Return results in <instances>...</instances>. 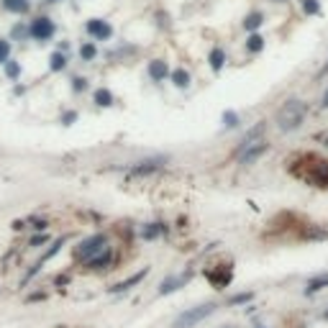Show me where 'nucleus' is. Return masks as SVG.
<instances>
[{
    "label": "nucleus",
    "mask_w": 328,
    "mask_h": 328,
    "mask_svg": "<svg viewBox=\"0 0 328 328\" xmlns=\"http://www.w3.org/2000/svg\"><path fill=\"white\" fill-rule=\"evenodd\" d=\"M267 151H269V144H267V141H259L256 146L246 149L244 154H238V162H241V164H254L259 157H264Z\"/></svg>",
    "instance_id": "obj_13"
},
{
    "label": "nucleus",
    "mask_w": 328,
    "mask_h": 328,
    "mask_svg": "<svg viewBox=\"0 0 328 328\" xmlns=\"http://www.w3.org/2000/svg\"><path fill=\"white\" fill-rule=\"evenodd\" d=\"M300 3V8H302V13L305 16H320V0H297Z\"/></svg>",
    "instance_id": "obj_27"
},
{
    "label": "nucleus",
    "mask_w": 328,
    "mask_h": 328,
    "mask_svg": "<svg viewBox=\"0 0 328 328\" xmlns=\"http://www.w3.org/2000/svg\"><path fill=\"white\" fill-rule=\"evenodd\" d=\"M0 6L13 16H26L31 11V0H0Z\"/></svg>",
    "instance_id": "obj_18"
},
{
    "label": "nucleus",
    "mask_w": 328,
    "mask_h": 328,
    "mask_svg": "<svg viewBox=\"0 0 328 328\" xmlns=\"http://www.w3.org/2000/svg\"><path fill=\"white\" fill-rule=\"evenodd\" d=\"M146 274H149V269L144 267L141 272H136V274H131V277H126L123 282H118V285H113V287H111V292H116V295H121V292H126V290H131V287H136V285H139V282H141V279H144Z\"/></svg>",
    "instance_id": "obj_15"
},
{
    "label": "nucleus",
    "mask_w": 328,
    "mask_h": 328,
    "mask_svg": "<svg viewBox=\"0 0 328 328\" xmlns=\"http://www.w3.org/2000/svg\"><path fill=\"white\" fill-rule=\"evenodd\" d=\"M85 31L93 36V41H108V39H113V26L108 24L105 18H90V21H85Z\"/></svg>",
    "instance_id": "obj_7"
},
{
    "label": "nucleus",
    "mask_w": 328,
    "mask_h": 328,
    "mask_svg": "<svg viewBox=\"0 0 328 328\" xmlns=\"http://www.w3.org/2000/svg\"><path fill=\"white\" fill-rule=\"evenodd\" d=\"M254 297H256L254 292H238V295L228 297V305H246V302H251Z\"/></svg>",
    "instance_id": "obj_31"
},
{
    "label": "nucleus",
    "mask_w": 328,
    "mask_h": 328,
    "mask_svg": "<svg viewBox=\"0 0 328 328\" xmlns=\"http://www.w3.org/2000/svg\"><path fill=\"white\" fill-rule=\"evenodd\" d=\"M47 3H59V0H47Z\"/></svg>",
    "instance_id": "obj_43"
},
{
    "label": "nucleus",
    "mask_w": 328,
    "mask_h": 328,
    "mask_svg": "<svg viewBox=\"0 0 328 328\" xmlns=\"http://www.w3.org/2000/svg\"><path fill=\"white\" fill-rule=\"evenodd\" d=\"M8 59H11V41L0 39V64H6Z\"/></svg>",
    "instance_id": "obj_32"
},
{
    "label": "nucleus",
    "mask_w": 328,
    "mask_h": 328,
    "mask_svg": "<svg viewBox=\"0 0 328 328\" xmlns=\"http://www.w3.org/2000/svg\"><path fill=\"white\" fill-rule=\"evenodd\" d=\"M67 241H70V236H59V238H57V241H54V244H52V246H49L47 251H44V254H41V259L36 261V264H34V267H31V269L26 272V277H24V282H26V279H31V277H34V274H36V272H39V269L44 267V261H49L52 256H57V254H59V249H62L64 244H67Z\"/></svg>",
    "instance_id": "obj_8"
},
{
    "label": "nucleus",
    "mask_w": 328,
    "mask_h": 328,
    "mask_svg": "<svg viewBox=\"0 0 328 328\" xmlns=\"http://www.w3.org/2000/svg\"><path fill=\"white\" fill-rule=\"evenodd\" d=\"M259 328H267V325H259Z\"/></svg>",
    "instance_id": "obj_44"
},
{
    "label": "nucleus",
    "mask_w": 328,
    "mask_h": 328,
    "mask_svg": "<svg viewBox=\"0 0 328 328\" xmlns=\"http://www.w3.org/2000/svg\"><path fill=\"white\" fill-rule=\"evenodd\" d=\"M167 159L164 157H157V159H144V162H139V164H134V167H128V174H134V177H141V174H154V172H159L162 169V164H164Z\"/></svg>",
    "instance_id": "obj_10"
},
{
    "label": "nucleus",
    "mask_w": 328,
    "mask_h": 328,
    "mask_svg": "<svg viewBox=\"0 0 328 328\" xmlns=\"http://www.w3.org/2000/svg\"><path fill=\"white\" fill-rule=\"evenodd\" d=\"M47 241H49V236H47V233H39V236H34L31 241H29V246H31V249H36V246L47 244Z\"/></svg>",
    "instance_id": "obj_35"
},
{
    "label": "nucleus",
    "mask_w": 328,
    "mask_h": 328,
    "mask_svg": "<svg viewBox=\"0 0 328 328\" xmlns=\"http://www.w3.org/2000/svg\"><path fill=\"white\" fill-rule=\"evenodd\" d=\"M164 231H167L164 223H146L141 228V238H144V241H154V238H159Z\"/></svg>",
    "instance_id": "obj_23"
},
{
    "label": "nucleus",
    "mask_w": 328,
    "mask_h": 328,
    "mask_svg": "<svg viewBox=\"0 0 328 328\" xmlns=\"http://www.w3.org/2000/svg\"><path fill=\"white\" fill-rule=\"evenodd\" d=\"M105 249H108V236L105 233H93V236L82 238V241L72 249V259L77 261V264H85V261H90L93 256L103 254Z\"/></svg>",
    "instance_id": "obj_3"
},
{
    "label": "nucleus",
    "mask_w": 328,
    "mask_h": 328,
    "mask_svg": "<svg viewBox=\"0 0 328 328\" xmlns=\"http://www.w3.org/2000/svg\"><path fill=\"white\" fill-rule=\"evenodd\" d=\"M80 59L85 64H93L98 59V44L95 41H82L80 44Z\"/></svg>",
    "instance_id": "obj_21"
},
{
    "label": "nucleus",
    "mask_w": 328,
    "mask_h": 328,
    "mask_svg": "<svg viewBox=\"0 0 328 328\" xmlns=\"http://www.w3.org/2000/svg\"><path fill=\"white\" fill-rule=\"evenodd\" d=\"M29 226H31V228H36V231H44V228H47L49 223L44 221V218H36V215H31V218H29Z\"/></svg>",
    "instance_id": "obj_34"
},
{
    "label": "nucleus",
    "mask_w": 328,
    "mask_h": 328,
    "mask_svg": "<svg viewBox=\"0 0 328 328\" xmlns=\"http://www.w3.org/2000/svg\"><path fill=\"white\" fill-rule=\"evenodd\" d=\"M215 308H218L215 302H205V305H198V308H190V310H185V313H180L177 318H174V328H192V325H198Z\"/></svg>",
    "instance_id": "obj_4"
},
{
    "label": "nucleus",
    "mask_w": 328,
    "mask_h": 328,
    "mask_svg": "<svg viewBox=\"0 0 328 328\" xmlns=\"http://www.w3.org/2000/svg\"><path fill=\"white\" fill-rule=\"evenodd\" d=\"M318 141H325V146H328V134H320V136H315Z\"/></svg>",
    "instance_id": "obj_40"
},
{
    "label": "nucleus",
    "mask_w": 328,
    "mask_h": 328,
    "mask_svg": "<svg viewBox=\"0 0 328 328\" xmlns=\"http://www.w3.org/2000/svg\"><path fill=\"white\" fill-rule=\"evenodd\" d=\"M325 75H328V59H325V64H323V67L318 70V75H315V80H323Z\"/></svg>",
    "instance_id": "obj_37"
},
{
    "label": "nucleus",
    "mask_w": 328,
    "mask_h": 328,
    "mask_svg": "<svg viewBox=\"0 0 328 328\" xmlns=\"http://www.w3.org/2000/svg\"><path fill=\"white\" fill-rule=\"evenodd\" d=\"M323 287H328V272H323V274H318V277H313L310 282H308V287H305V295H315V292H320Z\"/></svg>",
    "instance_id": "obj_24"
},
{
    "label": "nucleus",
    "mask_w": 328,
    "mask_h": 328,
    "mask_svg": "<svg viewBox=\"0 0 328 328\" xmlns=\"http://www.w3.org/2000/svg\"><path fill=\"white\" fill-rule=\"evenodd\" d=\"M169 80H172V85L177 87V90H187L190 82H192V75L185 67H174V70H169Z\"/></svg>",
    "instance_id": "obj_16"
},
{
    "label": "nucleus",
    "mask_w": 328,
    "mask_h": 328,
    "mask_svg": "<svg viewBox=\"0 0 328 328\" xmlns=\"http://www.w3.org/2000/svg\"><path fill=\"white\" fill-rule=\"evenodd\" d=\"M208 67L218 75L223 67H226V49L223 47H213L210 54H208Z\"/></svg>",
    "instance_id": "obj_17"
},
{
    "label": "nucleus",
    "mask_w": 328,
    "mask_h": 328,
    "mask_svg": "<svg viewBox=\"0 0 328 328\" xmlns=\"http://www.w3.org/2000/svg\"><path fill=\"white\" fill-rule=\"evenodd\" d=\"M205 277H208V282L215 290H223V287L231 285V279H233V267L228 264V261H226V264H210L205 269Z\"/></svg>",
    "instance_id": "obj_6"
},
{
    "label": "nucleus",
    "mask_w": 328,
    "mask_h": 328,
    "mask_svg": "<svg viewBox=\"0 0 328 328\" xmlns=\"http://www.w3.org/2000/svg\"><path fill=\"white\" fill-rule=\"evenodd\" d=\"M77 121V111H64L62 116H59V123L62 126H72Z\"/></svg>",
    "instance_id": "obj_33"
},
{
    "label": "nucleus",
    "mask_w": 328,
    "mask_h": 328,
    "mask_svg": "<svg viewBox=\"0 0 328 328\" xmlns=\"http://www.w3.org/2000/svg\"><path fill=\"white\" fill-rule=\"evenodd\" d=\"M85 269H95V272H103V269H108V267H113V251H111V246H108L103 254H98V256H93L90 261H85L82 264Z\"/></svg>",
    "instance_id": "obj_12"
},
{
    "label": "nucleus",
    "mask_w": 328,
    "mask_h": 328,
    "mask_svg": "<svg viewBox=\"0 0 328 328\" xmlns=\"http://www.w3.org/2000/svg\"><path fill=\"white\" fill-rule=\"evenodd\" d=\"M157 18H159V26H162V29H167V26H169V24H167V13H164V11H159V13H157Z\"/></svg>",
    "instance_id": "obj_36"
},
{
    "label": "nucleus",
    "mask_w": 328,
    "mask_h": 328,
    "mask_svg": "<svg viewBox=\"0 0 328 328\" xmlns=\"http://www.w3.org/2000/svg\"><path fill=\"white\" fill-rule=\"evenodd\" d=\"M70 87H72V93H75V95H82V93L87 90V87H90V80H87V77H82V75H75Z\"/></svg>",
    "instance_id": "obj_28"
},
{
    "label": "nucleus",
    "mask_w": 328,
    "mask_h": 328,
    "mask_svg": "<svg viewBox=\"0 0 328 328\" xmlns=\"http://www.w3.org/2000/svg\"><path fill=\"white\" fill-rule=\"evenodd\" d=\"M70 282V274H59L57 279H54V285H67Z\"/></svg>",
    "instance_id": "obj_38"
},
{
    "label": "nucleus",
    "mask_w": 328,
    "mask_h": 328,
    "mask_svg": "<svg viewBox=\"0 0 328 328\" xmlns=\"http://www.w3.org/2000/svg\"><path fill=\"white\" fill-rule=\"evenodd\" d=\"M93 103H95L98 108H113L116 95H113V90H108V87H95V93H93Z\"/></svg>",
    "instance_id": "obj_19"
},
{
    "label": "nucleus",
    "mask_w": 328,
    "mask_h": 328,
    "mask_svg": "<svg viewBox=\"0 0 328 328\" xmlns=\"http://www.w3.org/2000/svg\"><path fill=\"white\" fill-rule=\"evenodd\" d=\"M26 26H29V39H34V41H49L57 34V24L49 16H36Z\"/></svg>",
    "instance_id": "obj_5"
},
{
    "label": "nucleus",
    "mask_w": 328,
    "mask_h": 328,
    "mask_svg": "<svg viewBox=\"0 0 328 328\" xmlns=\"http://www.w3.org/2000/svg\"><path fill=\"white\" fill-rule=\"evenodd\" d=\"M320 108H323V111L328 108V90H325V93H323V98H320Z\"/></svg>",
    "instance_id": "obj_39"
},
{
    "label": "nucleus",
    "mask_w": 328,
    "mask_h": 328,
    "mask_svg": "<svg viewBox=\"0 0 328 328\" xmlns=\"http://www.w3.org/2000/svg\"><path fill=\"white\" fill-rule=\"evenodd\" d=\"M67 54H64V52H52L49 54V72H64V70H67Z\"/></svg>",
    "instance_id": "obj_22"
},
{
    "label": "nucleus",
    "mask_w": 328,
    "mask_h": 328,
    "mask_svg": "<svg viewBox=\"0 0 328 328\" xmlns=\"http://www.w3.org/2000/svg\"><path fill=\"white\" fill-rule=\"evenodd\" d=\"M221 121H223V128H226V131H233V128L241 126V116H238L236 111H223Z\"/></svg>",
    "instance_id": "obj_26"
},
{
    "label": "nucleus",
    "mask_w": 328,
    "mask_h": 328,
    "mask_svg": "<svg viewBox=\"0 0 328 328\" xmlns=\"http://www.w3.org/2000/svg\"><path fill=\"white\" fill-rule=\"evenodd\" d=\"M261 24H264V13H261V11H251V13L241 21V26H244L249 34H259Z\"/></svg>",
    "instance_id": "obj_20"
},
{
    "label": "nucleus",
    "mask_w": 328,
    "mask_h": 328,
    "mask_svg": "<svg viewBox=\"0 0 328 328\" xmlns=\"http://www.w3.org/2000/svg\"><path fill=\"white\" fill-rule=\"evenodd\" d=\"M3 67H6V77H8L11 82H16V80L21 77V64H18L16 59H8Z\"/></svg>",
    "instance_id": "obj_29"
},
{
    "label": "nucleus",
    "mask_w": 328,
    "mask_h": 328,
    "mask_svg": "<svg viewBox=\"0 0 328 328\" xmlns=\"http://www.w3.org/2000/svg\"><path fill=\"white\" fill-rule=\"evenodd\" d=\"M305 116H308V103L300 100V98H287L277 108L274 121H277V128L282 131V134H290V131L302 126Z\"/></svg>",
    "instance_id": "obj_2"
},
{
    "label": "nucleus",
    "mask_w": 328,
    "mask_h": 328,
    "mask_svg": "<svg viewBox=\"0 0 328 328\" xmlns=\"http://www.w3.org/2000/svg\"><path fill=\"white\" fill-rule=\"evenodd\" d=\"M261 49H264V36H261V34H249V39H246V52H249V54H259Z\"/></svg>",
    "instance_id": "obj_25"
},
{
    "label": "nucleus",
    "mask_w": 328,
    "mask_h": 328,
    "mask_svg": "<svg viewBox=\"0 0 328 328\" xmlns=\"http://www.w3.org/2000/svg\"><path fill=\"white\" fill-rule=\"evenodd\" d=\"M149 77L154 80V82H164L169 77V67H167V62L164 59H151L149 62V67H146Z\"/></svg>",
    "instance_id": "obj_14"
},
{
    "label": "nucleus",
    "mask_w": 328,
    "mask_h": 328,
    "mask_svg": "<svg viewBox=\"0 0 328 328\" xmlns=\"http://www.w3.org/2000/svg\"><path fill=\"white\" fill-rule=\"evenodd\" d=\"M287 169L295 180L310 185V187H318V190H328V159L325 157H318L313 151H302L295 159H290Z\"/></svg>",
    "instance_id": "obj_1"
},
{
    "label": "nucleus",
    "mask_w": 328,
    "mask_h": 328,
    "mask_svg": "<svg viewBox=\"0 0 328 328\" xmlns=\"http://www.w3.org/2000/svg\"><path fill=\"white\" fill-rule=\"evenodd\" d=\"M323 318H325V320H328V308H325V313H323Z\"/></svg>",
    "instance_id": "obj_42"
},
{
    "label": "nucleus",
    "mask_w": 328,
    "mask_h": 328,
    "mask_svg": "<svg viewBox=\"0 0 328 328\" xmlns=\"http://www.w3.org/2000/svg\"><path fill=\"white\" fill-rule=\"evenodd\" d=\"M269 3H290V0H269Z\"/></svg>",
    "instance_id": "obj_41"
},
{
    "label": "nucleus",
    "mask_w": 328,
    "mask_h": 328,
    "mask_svg": "<svg viewBox=\"0 0 328 328\" xmlns=\"http://www.w3.org/2000/svg\"><path fill=\"white\" fill-rule=\"evenodd\" d=\"M264 131H267V123H264V121H261V123H256V126H254V128L249 131V134H246V136L241 139V144L236 146V157H238V154H244L246 149L256 146L259 141H264V139H261V136H264Z\"/></svg>",
    "instance_id": "obj_9"
},
{
    "label": "nucleus",
    "mask_w": 328,
    "mask_h": 328,
    "mask_svg": "<svg viewBox=\"0 0 328 328\" xmlns=\"http://www.w3.org/2000/svg\"><path fill=\"white\" fill-rule=\"evenodd\" d=\"M21 39H29V26L16 24V26L11 29V41H21Z\"/></svg>",
    "instance_id": "obj_30"
},
{
    "label": "nucleus",
    "mask_w": 328,
    "mask_h": 328,
    "mask_svg": "<svg viewBox=\"0 0 328 328\" xmlns=\"http://www.w3.org/2000/svg\"><path fill=\"white\" fill-rule=\"evenodd\" d=\"M190 277H192V272H182V274L167 277L162 285H159V295H169V292H174V290H180L182 285H187V282H190Z\"/></svg>",
    "instance_id": "obj_11"
}]
</instances>
